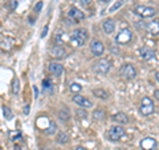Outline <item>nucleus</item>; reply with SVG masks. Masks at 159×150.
Returning a JSON list of instances; mask_svg holds the SVG:
<instances>
[{"label":"nucleus","mask_w":159,"mask_h":150,"mask_svg":"<svg viewBox=\"0 0 159 150\" xmlns=\"http://www.w3.org/2000/svg\"><path fill=\"white\" fill-rule=\"evenodd\" d=\"M88 40V31L84 28L74 29L70 35V43L74 47H82Z\"/></svg>","instance_id":"obj_1"},{"label":"nucleus","mask_w":159,"mask_h":150,"mask_svg":"<svg viewBox=\"0 0 159 150\" xmlns=\"http://www.w3.org/2000/svg\"><path fill=\"white\" fill-rule=\"evenodd\" d=\"M139 112L142 116H151L155 112V106H154V102L150 97H143L141 105H139Z\"/></svg>","instance_id":"obj_2"},{"label":"nucleus","mask_w":159,"mask_h":150,"mask_svg":"<svg viewBox=\"0 0 159 150\" xmlns=\"http://www.w3.org/2000/svg\"><path fill=\"white\" fill-rule=\"evenodd\" d=\"M110 68H111V63L106 59H101V60H98L97 63H94L93 71L97 74H107L109 71H110Z\"/></svg>","instance_id":"obj_3"},{"label":"nucleus","mask_w":159,"mask_h":150,"mask_svg":"<svg viewBox=\"0 0 159 150\" xmlns=\"http://www.w3.org/2000/svg\"><path fill=\"white\" fill-rule=\"evenodd\" d=\"M131 40H133V32H131L130 28L121 29V32H119L116 37V41H117V44H119V45H126V44H129Z\"/></svg>","instance_id":"obj_4"},{"label":"nucleus","mask_w":159,"mask_h":150,"mask_svg":"<svg viewBox=\"0 0 159 150\" xmlns=\"http://www.w3.org/2000/svg\"><path fill=\"white\" fill-rule=\"evenodd\" d=\"M134 13L138 15L139 17L147 19V17H152L157 13V9L152 7H148V6H137L134 8Z\"/></svg>","instance_id":"obj_5"},{"label":"nucleus","mask_w":159,"mask_h":150,"mask_svg":"<svg viewBox=\"0 0 159 150\" xmlns=\"http://www.w3.org/2000/svg\"><path fill=\"white\" fill-rule=\"evenodd\" d=\"M125 133H126V130L121 125H119V126H110V129H109V132H107V137L110 141L117 142L125 136Z\"/></svg>","instance_id":"obj_6"},{"label":"nucleus","mask_w":159,"mask_h":150,"mask_svg":"<svg viewBox=\"0 0 159 150\" xmlns=\"http://www.w3.org/2000/svg\"><path fill=\"white\" fill-rule=\"evenodd\" d=\"M119 73H121V76L125 80H133V78L137 77V69L134 68V65H131V64H125V65H122Z\"/></svg>","instance_id":"obj_7"},{"label":"nucleus","mask_w":159,"mask_h":150,"mask_svg":"<svg viewBox=\"0 0 159 150\" xmlns=\"http://www.w3.org/2000/svg\"><path fill=\"white\" fill-rule=\"evenodd\" d=\"M68 17L70 19L73 23H78V21H81V20L85 19V13L82 11H80V9L76 7H70L68 11Z\"/></svg>","instance_id":"obj_8"},{"label":"nucleus","mask_w":159,"mask_h":150,"mask_svg":"<svg viewBox=\"0 0 159 150\" xmlns=\"http://www.w3.org/2000/svg\"><path fill=\"white\" fill-rule=\"evenodd\" d=\"M51 54H52V57H54V59L62 60V59L66 57L68 52H66V49L64 48V47H61V45H58V44H57V45H53V47H52Z\"/></svg>","instance_id":"obj_9"},{"label":"nucleus","mask_w":159,"mask_h":150,"mask_svg":"<svg viewBox=\"0 0 159 150\" xmlns=\"http://www.w3.org/2000/svg\"><path fill=\"white\" fill-rule=\"evenodd\" d=\"M73 101L76 102V104L78 105V106L85 108V109L92 108V106H93V102L90 101V100L86 98L85 96H81V94H74V96H73Z\"/></svg>","instance_id":"obj_10"},{"label":"nucleus","mask_w":159,"mask_h":150,"mask_svg":"<svg viewBox=\"0 0 159 150\" xmlns=\"http://www.w3.org/2000/svg\"><path fill=\"white\" fill-rule=\"evenodd\" d=\"M90 51L96 57H99L101 54H103V52H105V45H103V43L99 41V40H94L90 45Z\"/></svg>","instance_id":"obj_11"},{"label":"nucleus","mask_w":159,"mask_h":150,"mask_svg":"<svg viewBox=\"0 0 159 150\" xmlns=\"http://www.w3.org/2000/svg\"><path fill=\"white\" fill-rule=\"evenodd\" d=\"M142 150H155L157 149V139L152 137H146L141 141Z\"/></svg>","instance_id":"obj_12"},{"label":"nucleus","mask_w":159,"mask_h":150,"mask_svg":"<svg viewBox=\"0 0 159 150\" xmlns=\"http://www.w3.org/2000/svg\"><path fill=\"white\" fill-rule=\"evenodd\" d=\"M48 71L51 72L53 76H56V77H58V76H61L62 74V72H64V67L61 65L60 63H49L48 64Z\"/></svg>","instance_id":"obj_13"},{"label":"nucleus","mask_w":159,"mask_h":150,"mask_svg":"<svg viewBox=\"0 0 159 150\" xmlns=\"http://www.w3.org/2000/svg\"><path fill=\"white\" fill-rule=\"evenodd\" d=\"M146 31L151 35V36H157L159 35V20H152V21H148L146 26Z\"/></svg>","instance_id":"obj_14"},{"label":"nucleus","mask_w":159,"mask_h":150,"mask_svg":"<svg viewBox=\"0 0 159 150\" xmlns=\"http://www.w3.org/2000/svg\"><path fill=\"white\" fill-rule=\"evenodd\" d=\"M139 53H141L142 60H145V61H148V60H152L154 57H155V52L148 47H142Z\"/></svg>","instance_id":"obj_15"},{"label":"nucleus","mask_w":159,"mask_h":150,"mask_svg":"<svg viewBox=\"0 0 159 150\" xmlns=\"http://www.w3.org/2000/svg\"><path fill=\"white\" fill-rule=\"evenodd\" d=\"M111 118H113V121H116V122H118V124H121V126H122V125H126V124L130 122V120H129V116H127L126 113H122V112L116 113Z\"/></svg>","instance_id":"obj_16"},{"label":"nucleus","mask_w":159,"mask_h":150,"mask_svg":"<svg viewBox=\"0 0 159 150\" xmlns=\"http://www.w3.org/2000/svg\"><path fill=\"white\" fill-rule=\"evenodd\" d=\"M102 27H103V31L107 35H110L114 32V29H116V23H114V20H111V19H106L105 21H103Z\"/></svg>","instance_id":"obj_17"},{"label":"nucleus","mask_w":159,"mask_h":150,"mask_svg":"<svg viewBox=\"0 0 159 150\" xmlns=\"http://www.w3.org/2000/svg\"><path fill=\"white\" fill-rule=\"evenodd\" d=\"M56 142L57 143H61V145H65L69 142V134L64 133V132H60L56 137Z\"/></svg>","instance_id":"obj_18"},{"label":"nucleus","mask_w":159,"mask_h":150,"mask_svg":"<svg viewBox=\"0 0 159 150\" xmlns=\"http://www.w3.org/2000/svg\"><path fill=\"white\" fill-rule=\"evenodd\" d=\"M93 94L98 98H102V100H107L109 98V93L102 88H98V89H94L93 91Z\"/></svg>","instance_id":"obj_19"},{"label":"nucleus","mask_w":159,"mask_h":150,"mask_svg":"<svg viewBox=\"0 0 159 150\" xmlns=\"http://www.w3.org/2000/svg\"><path fill=\"white\" fill-rule=\"evenodd\" d=\"M106 113L105 110H102V109H96V110L93 112V118L96 120V121H102L103 118H105Z\"/></svg>","instance_id":"obj_20"},{"label":"nucleus","mask_w":159,"mask_h":150,"mask_svg":"<svg viewBox=\"0 0 159 150\" xmlns=\"http://www.w3.org/2000/svg\"><path fill=\"white\" fill-rule=\"evenodd\" d=\"M56 132H57V124L54 121H51L49 122V126L45 129V133L48 136H53V134H56Z\"/></svg>","instance_id":"obj_21"},{"label":"nucleus","mask_w":159,"mask_h":150,"mask_svg":"<svg viewBox=\"0 0 159 150\" xmlns=\"http://www.w3.org/2000/svg\"><path fill=\"white\" fill-rule=\"evenodd\" d=\"M19 92H20V80L17 77H15L13 81H12V93L17 94Z\"/></svg>","instance_id":"obj_22"},{"label":"nucleus","mask_w":159,"mask_h":150,"mask_svg":"<svg viewBox=\"0 0 159 150\" xmlns=\"http://www.w3.org/2000/svg\"><path fill=\"white\" fill-rule=\"evenodd\" d=\"M123 3H125V0H117V2L114 3L110 8H109V12H116L117 9H119L123 6Z\"/></svg>","instance_id":"obj_23"},{"label":"nucleus","mask_w":159,"mask_h":150,"mask_svg":"<svg viewBox=\"0 0 159 150\" xmlns=\"http://www.w3.org/2000/svg\"><path fill=\"white\" fill-rule=\"evenodd\" d=\"M3 114H4V117H6L7 120H12V117H13L11 109H9L8 106H3Z\"/></svg>","instance_id":"obj_24"},{"label":"nucleus","mask_w":159,"mask_h":150,"mask_svg":"<svg viewBox=\"0 0 159 150\" xmlns=\"http://www.w3.org/2000/svg\"><path fill=\"white\" fill-rule=\"evenodd\" d=\"M81 89H82V87H81V84H77V82H73V84H70V88H69V91L70 92H81Z\"/></svg>","instance_id":"obj_25"},{"label":"nucleus","mask_w":159,"mask_h":150,"mask_svg":"<svg viewBox=\"0 0 159 150\" xmlns=\"http://www.w3.org/2000/svg\"><path fill=\"white\" fill-rule=\"evenodd\" d=\"M9 8H11V11H15L17 7H19V0H9Z\"/></svg>","instance_id":"obj_26"},{"label":"nucleus","mask_w":159,"mask_h":150,"mask_svg":"<svg viewBox=\"0 0 159 150\" xmlns=\"http://www.w3.org/2000/svg\"><path fill=\"white\" fill-rule=\"evenodd\" d=\"M43 6H44V3L43 2H39L36 6H34V12L39 13V12H41V9H43Z\"/></svg>","instance_id":"obj_27"},{"label":"nucleus","mask_w":159,"mask_h":150,"mask_svg":"<svg viewBox=\"0 0 159 150\" xmlns=\"http://www.w3.org/2000/svg\"><path fill=\"white\" fill-rule=\"evenodd\" d=\"M43 85H44V91H48V89H51V81H49V80H43Z\"/></svg>","instance_id":"obj_28"},{"label":"nucleus","mask_w":159,"mask_h":150,"mask_svg":"<svg viewBox=\"0 0 159 150\" xmlns=\"http://www.w3.org/2000/svg\"><path fill=\"white\" fill-rule=\"evenodd\" d=\"M80 2H81V4H82V6L88 7V6H90V4H92V2H93V0H80Z\"/></svg>","instance_id":"obj_29"},{"label":"nucleus","mask_w":159,"mask_h":150,"mask_svg":"<svg viewBox=\"0 0 159 150\" xmlns=\"http://www.w3.org/2000/svg\"><path fill=\"white\" fill-rule=\"evenodd\" d=\"M48 29H49V27H48V26H45V27H44L43 32H41V37H43V39L47 36V33H48Z\"/></svg>","instance_id":"obj_30"},{"label":"nucleus","mask_w":159,"mask_h":150,"mask_svg":"<svg viewBox=\"0 0 159 150\" xmlns=\"http://www.w3.org/2000/svg\"><path fill=\"white\" fill-rule=\"evenodd\" d=\"M24 113H25V114H29V105L24 106Z\"/></svg>","instance_id":"obj_31"},{"label":"nucleus","mask_w":159,"mask_h":150,"mask_svg":"<svg viewBox=\"0 0 159 150\" xmlns=\"http://www.w3.org/2000/svg\"><path fill=\"white\" fill-rule=\"evenodd\" d=\"M154 96L157 97V100H159V91H155V92H154Z\"/></svg>","instance_id":"obj_32"},{"label":"nucleus","mask_w":159,"mask_h":150,"mask_svg":"<svg viewBox=\"0 0 159 150\" xmlns=\"http://www.w3.org/2000/svg\"><path fill=\"white\" fill-rule=\"evenodd\" d=\"M74 150H88V149H85V148H82V146H77Z\"/></svg>","instance_id":"obj_33"},{"label":"nucleus","mask_w":159,"mask_h":150,"mask_svg":"<svg viewBox=\"0 0 159 150\" xmlns=\"http://www.w3.org/2000/svg\"><path fill=\"white\" fill-rule=\"evenodd\" d=\"M155 78H157V81L159 82V72H157V74H155Z\"/></svg>","instance_id":"obj_34"},{"label":"nucleus","mask_w":159,"mask_h":150,"mask_svg":"<svg viewBox=\"0 0 159 150\" xmlns=\"http://www.w3.org/2000/svg\"><path fill=\"white\" fill-rule=\"evenodd\" d=\"M15 150H21V149H20V146H15Z\"/></svg>","instance_id":"obj_35"},{"label":"nucleus","mask_w":159,"mask_h":150,"mask_svg":"<svg viewBox=\"0 0 159 150\" xmlns=\"http://www.w3.org/2000/svg\"><path fill=\"white\" fill-rule=\"evenodd\" d=\"M102 3H107V2H110V0H101Z\"/></svg>","instance_id":"obj_36"},{"label":"nucleus","mask_w":159,"mask_h":150,"mask_svg":"<svg viewBox=\"0 0 159 150\" xmlns=\"http://www.w3.org/2000/svg\"><path fill=\"white\" fill-rule=\"evenodd\" d=\"M43 150H51V149H47V148H45V149H43Z\"/></svg>","instance_id":"obj_37"},{"label":"nucleus","mask_w":159,"mask_h":150,"mask_svg":"<svg viewBox=\"0 0 159 150\" xmlns=\"http://www.w3.org/2000/svg\"><path fill=\"white\" fill-rule=\"evenodd\" d=\"M6 2H8V0H6Z\"/></svg>","instance_id":"obj_38"},{"label":"nucleus","mask_w":159,"mask_h":150,"mask_svg":"<svg viewBox=\"0 0 159 150\" xmlns=\"http://www.w3.org/2000/svg\"><path fill=\"white\" fill-rule=\"evenodd\" d=\"M119 150H121V149H119Z\"/></svg>","instance_id":"obj_39"}]
</instances>
